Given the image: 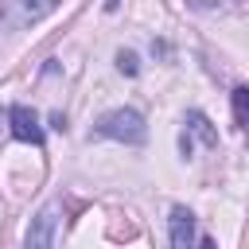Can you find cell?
Returning a JSON list of instances; mask_svg holds the SVG:
<instances>
[{"instance_id":"cell-4","label":"cell","mask_w":249,"mask_h":249,"mask_svg":"<svg viewBox=\"0 0 249 249\" xmlns=\"http://www.w3.org/2000/svg\"><path fill=\"white\" fill-rule=\"evenodd\" d=\"M195 214L187 206H171V249H195Z\"/></svg>"},{"instance_id":"cell-9","label":"cell","mask_w":249,"mask_h":249,"mask_svg":"<svg viewBox=\"0 0 249 249\" xmlns=\"http://www.w3.org/2000/svg\"><path fill=\"white\" fill-rule=\"evenodd\" d=\"M195 249H218V241H214V237H198V245H195Z\"/></svg>"},{"instance_id":"cell-8","label":"cell","mask_w":249,"mask_h":249,"mask_svg":"<svg viewBox=\"0 0 249 249\" xmlns=\"http://www.w3.org/2000/svg\"><path fill=\"white\" fill-rule=\"evenodd\" d=\"M51 128H58V132L66 128V121H62V113H51Z\"/></svg>"},{"instance_id":"cell-2","label":"cell","mask_w":249,"mask_h":249,"mask_svg":"<svg viewBox=\"0 0 249 249\" xmlns=\"http://www.w3.org/2000/svg\"><path fill=\"white\" fill-rule=\"evenodd\" d=\"M8 132H12L19 144H35V148L47 144V132H43L39 113H35L31 105H12V109H8Z\"/></svg>"},{"instance_id":"cell-7","label":"cell","mask_w":249,"mask_h":249,"mask_svg":"<svg viewBox=\"0 0 249 249\" xmlns=\"http://www.w3.org/2000/svg\"><path fill=\"white\" fill-rule=\"evenodd\" d=\"M117 70H121V74H128V78H132V74H140L136 54H132V51H117Z\"/></svg>"},{"instance_id":"cell-6","label":"cell","mask_w":249,"mask_h":249,"mask_svg":"<svg viewBox=\"0 0 249 249\" xmlns=\"http://www.w3.org/2000/svg\"><path fill=\"white\" fill-rule=\"evenodd\" d=\"M230 105H233V121L241 132H249V86H237L230 93Z\"/></svg>"},{"instance_id":"cell-1","label":"cell","mask_w":249,"mask_h":249,"mask_svg":"<svg viewBox=\"0 0 249 249\" xmlns=\"http://www.w3.org/2000/svg\"><path fill=\"white\" fill-rule=\"evenodd\" d=\"M93 132L105 136V140H121V144H144V140H148V124H144V117H140L136 109H128V105L109 109V113L93 124Z\"/></svg>"},{"instance_id":"cell-3","label":"cell","mask_w":249,"mask_h":249,"mask_svg":"<svg viewBox=\"0 0 249 249\" xmlns=\"http://www.w3.org/2000/svg\"><path fill=\"white\" fill-rule=\"evenodd\" d=\"M54 233H58V202H47L31 218L27 237H23V249H54Z\"/></svg>"},{"instance_id":"cell-5","label":"cell","mask_w":249,"mask_h":249,"mask_svg":"<svg viewBox=\"0 0 249 249\" xmlns=\"http://www.w3.org/2000/svg\"><path fill=\"white\" fill-rule=\"evenodd\" d=\"M183 124H187V132H195V136H198V140H202V144H206V148H214V144H218V132H214V128H210V121H206V117H202V113H198V109H191V113H187V121H183Z\"/></svg>"}]
</instances>
